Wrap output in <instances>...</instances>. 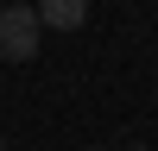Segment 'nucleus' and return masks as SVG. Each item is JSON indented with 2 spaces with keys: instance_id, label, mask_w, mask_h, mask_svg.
<instances>
[{
  "instance_id": "nucleus-1",
  "label": "nucleus",
  "mask_w": 158,
  "mask_h": 151,
  "mask_svg": "<svg viewBox=\"0 0 158 151\" xmlns=\"http://www.w3.org/2000/svg\"><path fill=\"white\" fill-rule=\"evenodd\" d=\"M38 44H44V25H38V13L25 6V0H13V6H0V57L6 63H32Z\"/></svg>"
},
{
  "instance_id": "nucleus-2",
  "label": "nucleus",
  "mask_w": 158,
  "mask_h": 151,
  "mask_svg": "<svg viewBox=\"0 0 158 151\" xmlns=\"http://www.w3.org/2000/svg\"><path fill=\"white\" fill-rule=\"evenodd\" d=\"M89 0H38V25L44 32H82Z\"/></svg>"
},
{
  "instance_id": "nucleus-3",
  "label": "nucleus",
  "mask_w": 158,
  "mask_h": 151,
  "mask_svg": "<svg viewBox=\"0 0 158 151\" xmlns=\"http://www.w3.org/2000/svg\"><path fill=\"white\" fill-rule=\"evenodd\" d=\"M0 151H6V145H0Z\"/></svg>"
},
{
  "instance_id": "nucleus-4",
  "label": "nucleus",
  "mask_w": 158,
  "mask_h": 151,
  "mask_svg": "<svg viewBox=\"0 0 158 151\" xmlns=\"http://www.w3.org/2000/svg\"><path fill=\"white\" fill-rule=\"evenodd\" d=\"M133 151H139V145H133Z\"/></svg>"
}]
</instances>
